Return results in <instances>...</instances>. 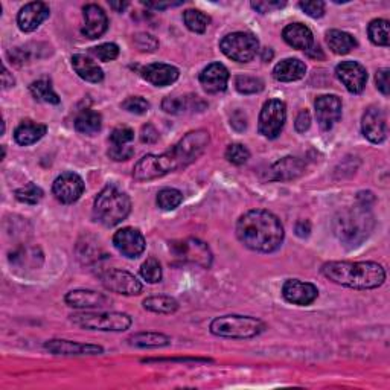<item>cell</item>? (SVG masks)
Instances as JSON below:
<instances>
[{"label":"cell","mask_w":390,"mask_h":390,"mask_svg":"<svg viewBox=\"0 0 390 390\" xmlns=\"http://www.w3.org/2000/svg\"><path fill=\"white\" fill-rule=\"evenodd\" d=\"M144 308L157 314H172L179 310V302L171 296H151L144 301Z\"/></svg>","instance_id":"obj_34"},{"label":"cell","mask_w":390,"mask_h":390,"mask_svg":"<svg viewBox=\"0 0 390 390\" xmlns=\"http://www.w3.org/2000/svg\"><path fill=\"white\" fill-rule=\"evenodd\" d=\"M121 107L124 110H127L128 113L144 115L150 110V102L142 96H130L121 104Z\"/></svg>","instance_id":"obj_44"},{"label":"cell","mask_w":390,"mask_h":390,"mask_svg":"<svg viewBox=\"0 0 390 390\" xmlns=\"http://www.w3.org/2000/svg\"><path fill=\"white\" fill-rule=\"evenodd\" d=\"M46 125L26 119L14 130V141L22 146H30L32 144H37L46 135Z\"/></svg>","instance_id":"obj_29"},{"label":"cell","mask_w":390,"mask_h":390,"mask_svg":"<svg viewBox=\"0 0 390 390\" xmlns=\"http://www.w3.org/2000/svg\"><path fill=\"white\" fill-rule=\"evenodd\" d=\"M183 201V194L179 190H174V187H165V190L159 191L156 203L160 209L163 211H174V209L179 207Z\"/></svg>","instance_id":"obj_38"},{"label":"cell","mask_w":390,"mask_h":390,"mask_svg":"<svg viewBox=\"0 0 390 390\" xmlns=\"http://www.w3.org/2000/svg\"><path fill=\"white\" fill-rule=\"evenodd\" d=\"M14 84H16V80H14V76L10 73V71H8V69H6V66H3V72H2V87L6 90V89L14 87Z\"/></svg>","instance_id":"obj_57"},{"label":"cell","mask_w":390,"mask_h":390,"mask_svg":"<svg viewBox=\"0 0 390 390\" xmlns=\"http://www.w3.org/2000/svg\"><path fill=\"white\" fill-rule=\"evenodd\" d=\"M183 22L190 31L195 34H205L209 23H211V19L198 10H186L183 12Z\"/></svg>","instance_id":"obj_37"},{"label":"cell","mask_w":390,"mask_h":390,"mask_svg":"<svg viewBox=\"0 0 390 390\" xmlns=\"http://www.w3.org/2000/svg\"><path fill=\"white\" fill-rule=\"evenodd\" d=\"M314 108L320 128L328 131L341 119L343 104L337 95H320L316 98Z\"/></svg>","instance_id":"obj_15"},{"label":"cell","mask_w":390,"mask_h":390,"mask_svg":"<svg viewBox=\"0 0 390 390\" xmlns=\"http://www.w3.org/2000/svg\"><path fill=\"white\" fill-rule=\"evenodd\" d=\"M211 136L206 130H195L185 135L177 145L162 154H146L135 165L133 177L139 182H148L170 172L185 170L205 154Z\"/></svg>","instance_id":"obj_1"},{"label":"cell","mask_w":390,"mask_h":390,"mask_svg":"<svg viewBox=\"0 0 390 390\" xmlns=\"http://www.w3.org/2000/svg\"><path fill=\"white\" fill-rule=\"evenodd\" d=\"M45 197V192L36 183H27L16 191V198L20 203L25 205H37Z\"/></svg>","instance_id":"obj_40"},{"label":"cell","mask_w":390,"mask_h":390,"mask_svg":"<svg viewBox=\"0 0 390 390\" xmlns=\"http://www.w3.org/2000/svg\"><path fill=\"white\" fill-rule=\"evenodd\" d=\"M303 171L305 163L301 159L287 156L271 165V168L267 172V179L270 182H290V180L301 177Z\"/></svg>","instance_id":"obj_21"},{"label":"cell","mask_w":390,"mask_h":390,"mask_svg":"<svg viewBox=\"0 0 390 390\" xmlns=\"http://www.w3.org/2000/svg\"><path fill=\"white\" fill-rule=\"evenodd\" d=\"M287 119V106L281 100H268L260 113L257 128L267 139H276L282 133Z\"/></svg>","instance_id":"obj_9"},{"label":"cell","mask_w":390,"mask_h":390,"mask_svg":"<svg viewBox=\"0 0 390 390\" xmlns=\"http://www.w3.org/2000/svg\"><path fill=\"white\" fill-rule=\"evenodd\" d=\"M225 156H226L229 163L240 166V165L246 163L247 160L250 159V151H249V148H247L246 145L232 144V145L227 146Z\"/></svg>","instance_id":"obj_42"},{"label":"cell","mask_w":390,"mask_h":390,"mask_svg":"<svg viewBox=\"0 0 390 390\" xmlns=\"http://www.w3.org/2000/svg\"><path fill=\"white\" fill-rule=\"evenodd\" d=\"M37 257H43L37 247H20L10 255V262L19 268L38 267L41 262H37Z\"/></svg>","instance_id":"obj_33"},{"label":"cell","mask_w":390,"mask_h":390,"mask_svg":"<svg viewBox=\"0 0 390 390\" xmlns=\"http://www.w3.org/2000/svg\"><path fill=\"white\" fill-rule=\"evenodd\" d=\"M110 6L117 12H122L128 6V2H110Z\"/></svg>","instance_id":"obj_59"},{"label":"cell","mask_w":390,"mask_h":390,"mask_svg":"<svg viewBox=\"0 0 390 390\" xmlns=\"http://www.w3.org/2000/svg\"><path fill=\"white\" fill-rule=\"evenodd\" d=\"M84 180L75 172H62L55 179L52 185V194L62 205H72L78 201L84 192Z\"/></svg>","instance_id":"obj_12"},{"label":"cell","mask_w":390,"mask_h":390,"mask_svg":"<svg viewBox=\"0 0 390 390\" xmlns=\"http://www.w3.org/2000/svg\"><path fill=\"white\" fill-rule=\"evenodd\" d=\"M107 154L111 160H115V162H125V160L135 156V148L128 145H111Z\"/></svg>","instance_id":"obj_46"},{"label":"cell","mask_w":390,"mask_h":390,"mask_svg":"<svg viewBox=\"0 0 390 390\" xmlns=\"http://www.w3.org/2000/svg\"><path fill=\"white\" fill-rule=\"evenodd\" d=\"M170 249L176 257L182 261L197 264V266L209 268L212 264V252L206 242L197 238H187L183 241L170 242Z\"/></svg>","instance_id":"obj_10"},{"label":"cell","mask_w":390,"mask_h":390,"mask_svg":"<svg viewBox=\"0 0 390 390\" xmlns=\"http://www.w3.org/2000/svg\"><path fill=\"white\" fill-rule=\"evenodd\" d=\"M51 16V10L45 2L26 3L17 14V25L20 31L32 32Z\"/></svg>","instance_id":"obj_19"},{"label":"cell","mask_w":390,"mask_h":390,"mask_svg":"<svg viewBox=\"0 0 390 390\" xmlns=\"http://www.w3.org/2000/svg\"><path fill=\"white\" fill-rule=\"evenodd\" d=\"M65 302L78 310H92V308H104L111 303V299L93 290H72L65 296Z\"/></svg>","instance_id":"obj_20"},{"label":"cell","mask_w":390,"mask_h":390,"mask_svg":"<svg viewBox=\"0 0 390 390\" xmlns=\"http://www.w3.org/2000/svg\"><path fill=\"white\" fill-rule=\"evenodd\" d=\"M72 323L80 326L82 330H92V331H111V332H121L127 331L133 320L125 312L117 311H82L76 312L71 316Z\"/></svg>","instance_id":"obj_7"},{"label":"cell","mask_w":390,"mask_h":390,"mask_svg":"<svg viewBox=\"0 0 390 390\" xmlns=\"http://www.w3.org/2000/svg\"><path fill=\"white\" fill-rule=\"evenodd\" d=\"M72 66H73V71L78 73L80 78H82L84 81L89 82H101L104 80V71L102 69L96 65V62L86 57V55L82 54H75L72 57Z\"/></svg>","instance_id":"obj_28"},{"label":"cell","mask_w":390,"mask_h":390,"mask_svg":"<svg viewBox=\"0 0 390 390\" xmlns=\"http://www.w3.org/2000/svg\"><path fill=\"white\" fill-rule=\"evenodd\" d=\"M320 271L331 282L355 290L378 288L386 281V270L372 261H330L323 264Z\"/></svg>","instance_id":"obj_3"},{"label":"cell","mask_w":390,"mask_h":390,"mask_svg":"<svg viewBox=\"0 0 390 390\" xmlns=\"http://www.w3.org/2000/svg\"><path fill=\"white\" fill-rule=\"evenodd\" d=\"M336 75L347 92L354 95H360L366 87L367 71L357 61H341L336 67Z\"/></svg>","instance_id":"obj_14"},{"label":"cell","mask_w":390,"mask_h":390,"mask_svg":"<svg viewBox=\"0 0 390 390\" xmlns=\"http://www.w3.org/2000/svg\"><path fill=\"white\" fill-rule=\"evenodd\" d=\"M30 92L34 96V100L38 101V102L54 104V106H57V104H60L58 95L55 93V90L52 89L51 81H47V80L34 81L32 84L30 86Z\"/></svg>","instance_id":"obj_35"},{"label":"cell","mask_w":390,"mask_h":390,"mask_svg":"<svg viewBox=\"0 0 390 390\" xmlns=\"http://www.w3.org/2000/svg\"><path fill=\"white\" fill-rule=\"evenodd\" d=\"M220 49L227 58L249 62L260 52V40L252 32H232L221 38Z\"/></svg>","instance_id":"obj_8"},{"label":"cell","mask_w":390,"mask_h":390,"mask_svg":"<svg viewBox=\"0 0 390 390\" xmlns=\"http://www.w3.org/2000/svg\"><path fill=\"white\" fill-rule=\"evenodd\" d=\"M102 127V116L95 110H82L81 113L75 117V130L81 135L93 136Z\"/></svg>","instance_id":"obj_31"},{"label":"cell","mask_w":390,"mask_h":390,"mask_svg":"<svg viewBox=\"0 0 390 390\" xmlns=\"http://www.w3.org/2000/svg\"><path fill=\"white\" fill-rule=\"evenodd\" d=\"M235 87L242 95H253L262 92L264 81L261 78H256V76L238 75L235 78Z\"/></svg>","instance_id":"obj_39"},{"label":"cell","mask_w":390,"mask_h":390,"mask_svg":"<svg viewBox=\"0 0 390 390\" xmlns=\"http://www.w3.org/2000/svg\"><path fill=\"white\" fill-rule=\"evenodd\" d=\"M389 73H390V71H389L387 67H385V69H380V71L377 72V75H375V82H377V89L385 96H389V93H390Z\"/></svg>","instance_id":"obj_50"},{"label":"cell","mask_w":390,"mask_h":390,"mask_svg":"<svg viewBox=\"0 0 390 390\" xmlns=\"http://www.w3.org/2000/svg\"><path fill=\"white\" fill-rule=\"evenodd\" d=\"M8 57L11 60V62L17 66H23L26 62H30L32 58V54L30 51V47H14L12 51L8 52Z\"/></svg>","instance_id":"obj_48"},{"label":"cell","mask_w":390,"mask_h":390,"mask_svg":"<svg viewBox=\"0 0 390 390\" xmlns=\"http://www.w3.org/2000/svg\"><path fill=\"white\" fill-rule=\"evenodd\" d=\"M90 54H92L93 57H96L98 60L107 62V61H113L117 58V55H119V47H117V45L115 43H104V45L90 49Z\"/></svg>","instance_id":"obj_43"},{"label":"cell","mask_w":390,"mask_h":390,"mask_svg":"<svg viewBox=\"0 0 390 390\" xmlns=\"http://www.w3.org/2000/svg\"><path fill=\"white\" fill-rule=\"evenodd\" d=\"M113 244L122 256L136 260L145 252L146 242L144 235L135 227H122L113 236Z\"/></svg>","instance_id":"obj_16"},{"label":"cell","mask_w":390,"mask_h":390,"mask_svg":"<svg viewBox=\"0 0 390 390\" xmlns=\"http://www.w3.org/2000/svg\"><path fill=\"white\" fill-rule=\"evenodd\" d=\"M235 232L244 247L261 253L276 252L285 236L281 220L266 209H253L241 215Z\"/></svg>","instance_id":"obj_2"},{"label":"cell","mask_w":390,"mask_h":390,"mask_svg":"<svg viewBox=\"0 0 390 390\" xmlns=\"http://www.w3.org/2000/svg\"><path fill=\"white\" fill-rule=\"evenodd\" d=\"M101 282L106 290L124 296H137L142 292V284L127 270L110 268L101 273Z\"/></svg>","instance_id":"obj_11"},{"label":"cell","mask_w":390,"mask_h":390,"mask_svg":"<svg viewBox=\"0 0 390 390\" xmlns=\"http://www.w3.org/2000/svg\"><path fill=\"white\" fill-rule=\"evenodd\" d=\"M229 71L221 62H212L200 73V84L207 93H221L227 89Z\"/></svg>","instance_id":"obj_22"},{"label":"cell","mask_w":390,"mask_h":390,"mask_svg":"<svg viewBox=\"0 0 390 390\" xmlns=\"http://www.w3.org/2000/svg\"><path fill=\"white\" fill-rule=\"evenodd\" d=\"M135 139V131L131 130L127 125H121V127H116L110 135V142L111 145H127Z\"/></svg>","instance_id":"obj_45"},{"label":"cell","mask_w":390,"mask_h":390,"mask_svg":"<svg viewBox=\"0 0 390 390\" xmlns=\"http://www.w3.org/2000/svg\"><path fill=\"white\" fill-rule=\"evenodd\" d=\"M142 76L152 86L166 87L179 80L180 71L176 66L165 65V62H152L142 69Z\"/></svg>","instance_id":"obj_24"},{"label":"cell","mask_w":390,"mask_h":390,"mask_svg":"<svg viewBox=\"0 0 390 390\" xmlns=\"http://www.w3.org/2000/svg\"><path fill=\"white\" fill-rule=\"evenodd\" d=\"M369 38L374 45L387 47L389 46V22L385 19H375L367 26Z\"/></svg>","instance_id":"obj_36"},{"label":"cell","mask_w":390,"mask_h":390,"mask_svg":"<svg viewBox=\"0 0 390 390\" xmlns=\"http://www.w3.org/2000/svg\"><path fill=\"white\" fill-rule=\"evenodd\" d=\"M128 343L137 347H163L171 345V337L165 336L162 332L146 331L133 334V336L128 339Z\"/></svg>","instance_id":"obj_32"},{"label":"cell","mask_w":390,"mask_h":390,"mask_svg":"<svg viewBox=\"0 0 390 390\" xmlns=\"http://www.w3.org/2000/svg\"><path fill=\"white\" fill-rule=\"evenodd\" d=\"M375 218L369 207L354 206L340 211L332 221V231L339 241L347 249H355L371 236Z\"/></svg>","instance_id":"obj_4"},{"label":"cell","mask_w":390,"mask_h":390,"mask_svg":"<svg viewBox=\"0 0 390 390\" xmlns=\"http://www.w3.org/2000/svg\"><path fill=\"white\" fill-rule=\"evenodd\" d=\"M310 125H311V115H310V111H308V110H302L301 113H299L297 117H296L295 128H296L297 133H305V131L310 128Z\"/></svg>","instance_id":"obj_54"},{"label":"cell","mask_w":390,"mask_h":390,"mask_svg":"<svg viewBox=\"0 0 390 390\" xmlns=\"http://www.w3.org/2000/svg\"><path fill=\"white\" fill-rule=\"evenodd\" d=\"M135 45L137 46L139 51L142 52H154L159 47V40L156 37H152L151 34L141 32L135 37Z\"/></svg>","instance_id":"obj_47"},{"label":"cell","mask_w":390,"mask_h":390,"mask_svg":"<svg viewBox=\"0 0 390 390\" xmlns=\"http://www.w3.org/2000/svg\"><path fill=\"white\" fill-rule=\"evenodd\" d=\"M295 231H296L297 236H301V238H306V236H308L310 232H311V225L308 221L301 220V221L296 222Z\"/></svg>","instance_id":"obj_55"},{"label":"cell","mask_w":390,"mask_h":390,"mask_svg":"<svg viewBox=\"0 0 390 390\" xmlns=\"http://www.w3.org/2000/svg\"><path fill=\"white\" fill-rule=\"evenodd\" d=\"M285 5H287L285 2H267V0H261V2H252V8L261 14H266L275 10H281Z\"/></svg>","instance_id":"obj_52"},{"label":"cell","mask_w":390,"mask_h":390,"mask_svg":"<svg viewBox=\"0 0 390 390\" xmlns=\"http://www.w3.org/2000/svg\"><path fill=\"white\" fill-rule=\"evenodd\" d=\"M326 43H328L331 51L337 55L349 54L352 49L358 46L357 40L354 38V36H351L349 32L340 30H331L326 32Z\"/></svg>","instance_id":"obj_30"},{"label":"cell","mask_w":390,"mask_h":390,"mask_svg":"<svg viewBox=\"0 0 390 390\" xmlns=\"http://www.w3.org/2000/svg\"><path fill=\"white\" fill-rule=\"evenodd\" d=\"M306 73L305 62L297 58H287L277 62L273 69V78L281 82H292L302 80Z\"/></svg>","instance_id":"obj_27"},{"label":"cell","mask_w":390,"mask_h":390,"mask_svg":"<svg viewBox=\"0 0 390 390\" xmlns=\"http://www.w3.org/2000/svg\"><path fill=\"white\" fill-rule=\"evenodd\" d=\"M146 8H152V10H166V8H171V6H179L182 5V2H176V3H171V2H166V3H154V2H146L144 3Z\"/></svg>","instance_id":"obj_58"},{"label":"cell","mask_w":390,"mask_h":390,"mask_svg":"<svg viewBox=\"0 0 390 390\" xmlns=\"http://www.w3.org/2000/svg\"><path fill=\"white\" fill-rule=\"evenodd\" d=\"M375 201V197H374V194L372 192H360L357 195V205L360 206H363V207H369L371 209V205Z\"/></svg>","instance_id":"obj_56"},{"label":"cell","mask_w":390,"mask_h":390,"mask_svg":"<svg viewBox=\"0 0 390 390\" xmlns=\"http://www.w3.org/2000/svg\"><path fill=\"white\" fill-rule=\"evenodd\" d=\"M207 104L200 96H168L162 101V108L170 115H185L190 111H203Z\"/></svg>","instance_id":"obj_25"},{"label":"cell","mask_w":390,"mask_h":390,"mask_svg":"<svg viewBox=\"0 0 390 390\" xmlns=\"http://www.w3.org/2000/svg\"><path fill=\"white\" fill-rule=\"evenodd\" d=\"M211 332L217 337L226 339H252L266 330L262 320L252 316H222L211 322Z\"/></svg>","instance_id":"obj_6"},{"label":"cell","mask_w":390,"mask_h":390,"mask_svg":"<svg viewBox=\"0 0 390 390\" xmlns=\"http://www.w3.org/2000/svg\"><path fill=\"white\" fill-rule=\"evenodd\" d=\"M231 127L235 131H238V133H242V131L247 128V116L242 110H235L233 111L232 116H231Z\"/></svg>","instance_id":"obj_51"},{"label":"cell","mask_w":390,"mask_h":390,"mask_svg":"<svg viewBox=\"0 0 390 390\" xmlns=\"http://www.w3.org/2000/svg\"><path fill=\"white\" fill-rule=\"evenodd\" d=\"M282 296L287 302L299 306L311 305L319 296V290L314 284L299 279H288L282 285Z\"/></svg>","instance_id":"obj_17"},{"label":"cell","mask_w":390,"mask_h":390,"mask_svg":"<svg viewBox=\"0 0 390 390\" xmlns=\"http://www.w3.org/2000/svg\"><path fill=\"white\" fill-rule=\"evenodd\" d=\"M131 200L127 194L115 185H108L96 195L93 203L95 221L106 227H115L128 217Z\"/></svg>","instance_id":"obj_5"},{"label":"cell","mask_w":390,"mask_h":390,"mask_svg":"<svg viewBox=\"0 0 390 390\" xmlns=\"http://www.w3.org/2000/svg\"><path fill=\"white\" fill-rule=\"evenodd\" d=\"M141 276L146 282L157 284L162 281V266L156 257H148L141 267Z\"/></svg>","instance_id":"obj_41"},{"label":"cell","mask_w":390,"mask_h":390,"mask_svg":"<svg viewBox=\"0 0 390 390\" xmlns=\"http://www.w3.org/2000/svg\"><path fill=\"white\" fill-rule=\"evenodd\" d=\"M301 6V10L306 14V16H310L312 19H320L325 16V3L320 2V0H314V2H301L299 3Z\"/></svg>","instance_id":"obj_49"},{"label":"cell","mask_w":390,"mask_h":390,"mask_svg":"<svg viewBox=\"0 0 390 390\" xmlns=\"http://www.w3.org/2000/svg\"><path fill=\"white\" fill-rule=\"evenodd\" d=\"M271 58H273V51H271L270 47H266L262 51V61H266V62H268Z\"/></svg>","instance_id":"obj_60"},{"label":"cell","mask_w":390,"mask_h":390,"mask_svg":"<svg viewBox=\"0 0 390 390\" xmlns=\"http://www.w3.org/2000/svg\"><path fill=\"white\" fill-rule=\"evenodd\" d=\"M141 141L144 144H156L159 141V131L152 124H145L141 130Z\"/></svg>","instance_id":"obj_53"},{"label":"cell","mask_w":390,"mask_h":390,"mask_svg":"<svg viewBox=\"0 0 390 390\" xmlns=\"http://www.w3.org/2000/svg\"><path fill=\"white\" fill-rule=\"evenodd\" d=\"M282 37L285 43L290 45L295 49H301V51H308V49L314 43V37L308 26L302 23H290L284 27Z\"/></svg>","instance_id":"obj_26"},{"label":"cell","mask_w":390,"mask_h":390,"mask_svg":"<svg viewBox=\"0 0 390 390\" xmlns=\"http://www.w3.org/2000/svg\"><path fill=\"white\" fill-rule=\"evenodd\" d=\"M82 14H84V26L81 30L82 36L90 40L102 37L108 27V19L101 6L89 3L82 8Z\"/></svg>","instance_id":"obj_18"},{"label":"cell","mask_w":390,"mask_h":390,"mask_svg":"<svg viewBox=\"0 0 390 390\" xmlns=\"http://www.w3.org/2000/svg\"><path fill=\"white\" fill-rule=\"evenodd\" d=\"M361 131L365 137L372 144H382L387 137V119L385 110L378 106L366 108L361 117Z\"/></svg>","instance_id":"obj_13"},{"label":"cell","mask_w":390,"mask_h":390,"mask_svg":"<svg viewBox=\"0 0 390 390\" xmlns=\"http://www.w3.org/2000/svg\"><path fill=\"white\" fill-rule=\"evenodd\" d=\"M45 349L54 355H100L104 352L102 346L58 339L47 340L45 343Z\"/></svg>","instance_id":"obj_23"}]
</instances>
